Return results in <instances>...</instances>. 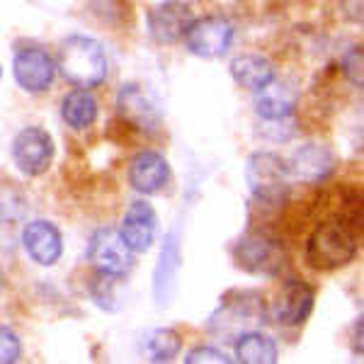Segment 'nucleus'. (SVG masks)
Instances as JSON below:
<instances>
[{
	"label": "nucleus",
	"mask_w": 364,
	"mask_h": 364,
	"mask_svg": "<svg viewBox=\"0 0 364 364\" xmlns=\"http://www.w3.org/2000/svg\"><path fill=\"white\" fill-rule=\"evenodd\" d=\"M25 199L20 190L10 187V190H0V224H15L25 216Z\"/></svg>",
	"instance_id": "24"
},
{
	"label": "nucleus",
	"mask_w": 364,
	"mask_h": 364,
	"mask_svg": "<svg viewBox=\"0 0 364 364\" xmlns=\"http://www.w3.org/2000/svg\"><path fill=\"white\" fill-rule=\"evenodd\" d=\"M5 287V277H3V269H0V289Z\"/></svg>",
	"instance_id": "29"
},
{
	"label": "nucleus",
	"mask_w": 364,
	"mask_h": 364,
	"mask_svg": "<svg viewBox=\"0 0 364 364\" xmlns=\"http://www.w3.org/2000/svg\"><path fill=\"white\" fill-rule=\"evenodd\" d=\"M355 252L357 233L338 216L316 226L306 243V260L318 272H333V269L345 267L355 257Z\"/></svg>",
	"instance_id": "3"
},
{
	"label": "nucleus",
	"mask_w": 364,
	"mask_h": 364,
	"mask_svg": "<svg viewBox=\"0 0 364 364\" xmlns=\"http://www.w3.org/2000/svg\"><path fill=\"white\" fill-rule=\"evenodd\" d=\"M336 168L333 151L323 144H304L289 161V173L304 182H321Z\"/></svg>",
	"instance_id": "17"
},
{
	"label": "nucleus",
	"mask_w": 364,
	"mask_h": 364,
	"mask_svg": "<svg viewBox=\"0 0 364 364\" xmlns=\"http://www.w3.org/2000/svg\"><path fill=\"white\" fill-rule=\"evenodd\" d=\"M119 279L122 277H114V274L97 272V279L92 282V299L105 311H117V306H119V299H117V284H119Z\"/></svg>",
	"instance_id": "23"
},
{
	"label": "nucleus",
	"mask_w": 364,
	"mask_h": 364,
	"mask_svg": "<svg viewBox=\"0 0 364 364\" xmlns=\"http://www.w3.org/2000/svg\"><path fill=\"white\" fill-rule=\"evenodd\" d=\"M236 355L238 362L245 364H269L277 362V345H274L272 338L250 331L236 340Z\"/></svg>",
	"instance_id": "21"
},
{
	"label": "nucleus",
	"mask_w": 364,
	"mask_h": 364,
	"mask_svg": "<svg viewBox=\"0 0 364 364\" xmlns=\"http://www.w3.org/2000/svg\"><path fill=\"white\" fill-rule=\"evenodd\" d=\"M187 49L199 58H219L233 44V25L221 15H207L192 20L185 32Z\"/></svg>",
	"instance_id": "6"
},
{
	"label": "nucleus",
	"mask_w": 364,
	"mask_h": 364,
	"mask_svg": "<svg viewBox=\"0 0 364 364\" xmlns=\"http://www.w3.org/2000/svg\"><path fill=\"white\" fill-rule=\"evenodd\" d=\"M119 236L134 252H144L154 245L156 238V214L154 207L146 202H134L122 221Z\"/></svg>",
	"instance_id": "16"
},
{
	"label": "nucleus",
	"mask_w": 364,
	"mask_h": 364,
	"mask_svg": "<svg viewBox=\"0 0 364 364\" xmlns=\"http://www.w3.org/2000/svg\"><path fill=\"white\" fill-rule=\"evenodd\" d=\"M13 73L15 83L27 92H44L49 90V85L54 83V58L49 56V51H44L42 46H22L17 49L15 61H13Z\"/></svg>",
	"instance_id": "9"
},
{
	"label": "nucleus",
	"mask_w": 364,
	"mask_h": 364,
	"mask_svg": "<svg viewBox=\"0 0 364 364\" xmlns=\"http://www.w3.org/2000/svg\"><path fill=\"white\" fill-rule=\"evenodd\" d=\"M299 102V90L287 80H277L272 78L269 83L255 90V112L262 117L265 122L272 119H287L291 112H294Z\"/></svg>",
	"instance_id": "15"
},
{
	"label": "nucleus",
	"mask_w": 364,
	"mask_h": 364,
	"mask_svg": "<svg viewBox=\"0 0 364 364\" xmlns=\"http://www.w3.org/2000/svg\"><path fill=\"white\" fill-rule=\"evenodd\" d=\"M61 117H63V122H66L70 129H75V132L92 127V124H95V119H97L95 97H92L87 90L68 92V95L63 97V102H61Z\"/></svg>",
	"instance_id": "20"
},
{
	"label": "nucleus",
	"mask_w": 364,
	"mask_h": 364,
	"mask_svg": "<svg viewBox=\"0 0 364 364\" xmlns=\"http://www.w3.org/2000/svg\"><path fill=\"white\" fill-rule=\"evenodd\" d=\"M170 180L168 161L156 151H141L129 166V182L141 195H156Z\"/></svg>",
	"instance_id": "14"
},
{
	"label": "nucleus",
	"mask_w": 364,
	"mask_h": 364,
	"mask_svg": "<svg viewBox=\"0 0 364 364\" xmlns=\"http://www.w3.org/2000/svg\"><path fill=\"white\" fill-rule=\"evenodd\" d=\"M20 357V338L8 326H0V364H13Z\"/></svg>",
	"instance_id": "25"
},
{
	"label": "nucleus",
	"mask_w": 364,
	"mask_h": 364,
	"mask_svg": "<svg viewBox=\"0 0 364 364\" xmlns=\"http://www.w3.org/2000/svg\"><path fill=\"white\" fill-rule=\"evenodd\" d=\"M267 309H265V299L257 291L248 289H233L221 299L216 311L209 318V333L219 340L226 343H236L240 336L257 328L265 323Z\"/></svg>",
	"instance_id": "1"
},
{
	"label": "nucleus",
	"mask_w": 364,
	"mask_h": 364,
	"mask_svg": "<svg viewBox=\"0 0 364 364\" xmlns=\"http://www.w3.org/2000/svg\"><path fill=\"white\" fill-rule=\"evenodd\" d=\"M117 112L129 127L139 132H154L161 124V112H158L154 97L139 83H129L117 95Z\"/></svg>",
	"instance_id": "11"
},
{
	"label": "nucleus",
	"mask_w": 364,
	"mask_h": 364,
	"mask_svg": "<svg viewBox=\"0 0 364 364\" xmlns=\"http://www.w3.org/2000/svg\"><path fill=\"white\" fill-rule=\"evenodd\" d=\"M352 340H355V352L360 355L362 352V318H357L355 326H352Z\"/></svg>",
	"instance_id": "28"
},
{
	"label": "nucleus",
	"mask_w": 364,
	"mask_h": 364,
	"mask_svg": "<svg viewBox=\"0 0 364 364\" xmlns=\"http://www.w3.org/2000/svg\"><path fill=\"white\" fill-rule=\"evenodd\" d=\"M0 75H3V66H0Z\"/></svg>",
	"instance_id": "30"
},
{
	"label": "nucleus",
	"mask_w": 364,
	"mask_h": 364,
	"mask_svg": "<svg viewBox=\"0 0 364 364\" xmlns=\"http://www.w3.org/2000/svg\"><path fill=\"white\" fill-rule=\"evenodd\" d=\"M362 61H364V56H362V46L357 44V46H352V49L345 54L343 58V70H345V75L355 83L357 87H362Z\"/></svg>",
	"instance_id": "26"
},
{
	"label": "nucleus",
	"mask_w": 364,
	"mask_h": 364,
	"mask_svg": "<svg viewBox=\"0 0 364 364\" xmlns=\"http://www.w3.org/2000/svg\"><path fill=\"white\" fill-rule=\"evenodd\" d=\"M180 350V336L170 328H161V331H154L149 336V343H146V352H149V360L154 362H170L175 360Z\"/></svg>",
	"instance_id": "22"
},
{
	"label": "nucleus",
	"mask_w": 364,
	"mask_h": 364,
	"mask_svg": "<svg viewBox=\"0 0 364 364\" xmlns=\"http://www.w3.org/2000/svg\"><path fill=\"white\" fill-rule=\"evenodd\" d=\"M22 245H25L27 255L32 257L37 265L49 267L61 260L63 238H61V231H58L51 221H44V219L29 221V224L22 228Z\"/></svg>",
	"instance_id": "12"
},
{
	"label": "nucleus",
	"mask_w": 364,
	"mask_h": 364,
	"mask_svg": "<svg viewBox=\"0 0 364 364\" xmlns=\"http://www.w3.org/2000/svg\"><path fill=\"white\" fill-rule=\"evenodd\" d=\"M56 66L68 83L78 87L100 85L107 75V58H105L102 44L83 34L63 39L56 54Z\"/></svg>",
	"instance_id": "2"
},
{
	"label": "nucleus",
	"mask_w": 364,
	"mask_h": 364,
	"mask_svg": "<svg viewBox=\"0 0 364 364\" xmlns=\"http://www.w3.org/2000/svg\"><path fill=\"white\" fill-rule=\"evenodd\" d=\"M231 75L245 90H257V87H262L274 78V68L265 56L243 54L231 61Z\"/></svg>",
	"instance_id": "19"
},
{
	"label": "nucleus",
	"mask_w": 364,
	"mask_h": 364,
	"mask_svg": "<svg viewBox=\"0 0 364 364\" xmlns=\"http://www.w3.org/2000/svg\"><path fill=\"white\" fill-rule=\"evenodd\" d=\"M54 139L49 136V132L39 127H27L13 141V161L20 173L29 175V178H37L44 175L51 168L54 161Z\"/></svg>",
	"instance_id": "7"
},
{
	"label": "nucleus",
	"mask_w": 364,
	"mask_h": 364,
	"mask_svg": "<svg viewBox=\"0 0 364 364\" xmlns=\"http://www.w3.org/2000/svg\"><path fill=\"white\" fill-rule=\"evenodd\" d=\"M316 301V291L314 287L306 284V282L291 279L284 284V289L279 291L277 301H274V318H277L282 326H304L306 318L311 316V309H314Z\"/></svg>",
	"instance_id": "13"
},
{
	"label": "nucleus",
	"mask_w": 364,
	"mask_h": 364,
	"mask_svg": "<svg viewBox=\"0 0 364 364\" xmlns=\"http://www.w3.org/2000/svg\"><path fill=\"white\" fill-rule=\"evenodd\" d=\"M233 262L243 272L277 274L287 262L284 245L267 231H248L233 245Z\"/></svg>",
	"instance_id": "5"
},
{
	"label": "nucleus",
	"mask_w": 364,
	"mask_h": 364,
	"mask_svg": "<svg viewBox=\"0 0 364 364\" xmlns=\"http://www.w3.org/2000/svg\"><path fill=\"white\" fill-rule=\"evenodd\" d=\"M185 362L187 364H202V362H221V364H226V362H231V357H226L224 352L211 348V345H199V348L187 352Z\"/></svg>",
	"instance_id": "27"
},
{
	"label": "nucleus",
	"mask_w": 364,
	"mask_h": 364,
	"mask_svg": "<svg viewBox=\"0 0 364 364\" xmlns=\"http://www.w3.org/2000/svg\"><path fill=\"white\" fill-rule=\"evenodd\" d=\"M289 163L274 154H255L250 156L248 168H245V180L252 192V197L260 204L274 207L287 199L289 192Z\"/></svg>",
	"instance_id": "4"
},
{
	"label": "nucleus",
	"mask_w": 364,
	"mask_h": 364,
	"mask_svg": "<svg viewBox=\"0 0 364 364\" xmlns=\"http://www.w3.org/2000/svg\"><path fill=\"white\" fill-rule=\"evenodd\" d=\"M178 274H180V236L178 233H170L166 243H163L158 267L154 272V294L161 306H166L170 299L175 296Z\"/></svg>",
	"instance_id": "18"
},
{
	"label": "nucleus",
	"mask_w": 364,
	"mask_h": 364,
	"mask_svg": "<svg viewBox=\"0 0 364 364\" xmlns=\"http://www.w3.org/2000/svg\"><path fill=\"white\" fill-rule=\"evenodd\" d=\"M149 34L158 44H175L192 25V8L185 0H163L149 10Z\"/></svg>",
	"instance_id": "10"
},
{
	"label": "nucleus",
	"mask_w": 364,
	"mask_h": 364,
	"mask_svg": "<svg viewBox=\"0 0 364 364\" xmlns=\"http://www.w3.org/2000/svg\"><path fill=\"white\" fill-rule=\"evenodd\" d=\"M87 257L97 267V272L114 274V277H124L134 267V250L124 243L119 231L112 228H100L92 233Z\"/></svg>",
	"instance_id": "8"
}]
</instances>
